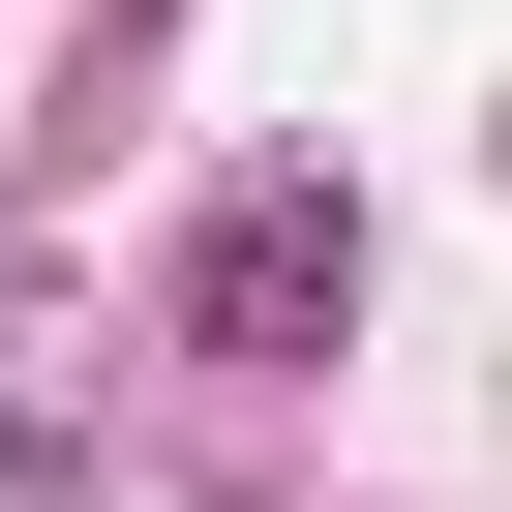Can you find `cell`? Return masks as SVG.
<instances>
[{"label": "cell", "instance_id": "cell-1", "mask_svg": "<svg viewBox=\"0 0 512 512\" xmlns=\"http://www.w3.org/2000/svg\"><path fill=\"white\" fill-rule=\"evenodd\" d=\"M181 332H211V362H332V332H362V211H332V181H211Z\"/></svg>", "mask_w": 512, "mask_h": 512}]
</instances>
